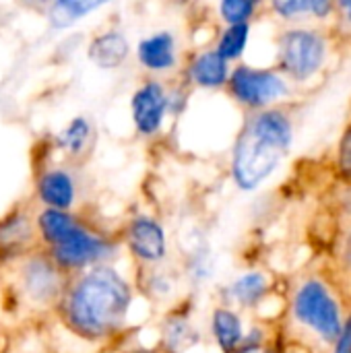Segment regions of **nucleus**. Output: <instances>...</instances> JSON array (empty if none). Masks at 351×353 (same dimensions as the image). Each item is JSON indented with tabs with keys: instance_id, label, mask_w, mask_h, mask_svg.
Here are the masks:
<instances>
[{
	"instance_id": "7",
	"label": "nucleus",
	"mask_w": 351,
	"mask_h": 353,
	"mask_svg": "<svg viewBox=\"0 0 351 353\" xmlns=\"http://www.w3.org/2000/svg\"><path fill=\"white\" fill-rule=\"evenodd\" d=\"M108 252L110 248L101 238L77 225L58 246L52 248L50 256L60 269H83L101 261Z\"/></svg>"
},
{
	"instance_id": "21",
	"label": "nucleus",
	"mask_w": 351,
	"mask_h": 353,
	"mask_svg": "<svg viewBox=\"0 0 351 353\" xmlns=\"http://www.w3.org/2000/svg\"><path fill=\"white\" fill-rule=\"evenodd\" d=\"M89 137V122L85 118H74L62 132L60 137V145L68 151V153H81L85 149Z\"/></svg>"
},
{
	"instance_id": "18",
	"label": "nucleus",
	"mask_w": 351,
	"mask_h": 353,
	"mask_svg": "<svg viewBox=\"0 0 351 353\" xmlns=\"http://www.w3.org/2000/svg\"><path fill=\"white\" fill-rule=\"evenodd\" d=\"M248 41H250V23L228 25L219 35L215 52L230 64V62L240 60L244 56V52L248 48Z\"/></svg>"
},
{
	"instance_id": "26",
	"label": "nucleus",
	"mask_w": 351,
	"mask_h": 353,
	"mask_svg": "<svg viewBox=\"0 0 351 353\" xmlns=\"http://www.w3.org/2000/svg\"><path fill=\"white\" fill-rule=\"evenodd\" d=\"M337 4V14H339V19L345 23V25H350L351 27V0H341V2H335Z\"/></svg>"
},
{
	"instance_id": "24",
	"label": "nucleus",
	"mask_w": 351,
	"mask_h": 353,
	"mask_svg": "<svg viewBox=\"0 0 351 353\" xmlns=\"http://www.w3.org/2000/svg\"><path fill=\"white\" fill-rule=\"evenodd\" d=\"M339 263H341V269L351 277V230L345 232V236L341 240V246H339Z\"/></svg>"
},
{
	"instance_id": "2",
	"label": "nucleus",
	"mask_w": 351,
	"mask_h": 353,
	"mask_svg": "<svg viewBox=\"0 0 351 353\" xmlns=\"http://www.w3.org/2000/svg\"><path fill=\"white\" fill-rule=\"evenodd\" d=\"M66 323L85 337H103L122 325L130 306V288L124 277L106 265L81 275L64 290Z\"/></svg>"
},
{
	"instance_id": "19",
	"label": "nucleus",
	"mask_w": 351,
	"mask_h": 353,
	"mask_svg": "<svg viewBox=\"0 0 351 353\" xmlns=\"http://www.w3.org/2000/svg\"><path fill=\"white\" fill-rule=\"evenodd\" d=\"M97 6H101V2H93V0H58L50 6V23L54 27H68L74 21H79L81 17L89 14L91 10H95Z\"/></svg>"
},
{
	"instance_id": "5",
	"label": "nucleus",
	"mask_w": 351,
	"mask_h": 353,
	"mask_svg": "<svg viewBox=\"0 0 351 353\" xmlns=\"http://www.w3.org/2000/svg\"><path fill=\"white\" fill-rule=\"evenodd\" d=\"M228 87L238 103L254 112L275 108L292 93L290 81L277 68H259L250 64L236 66L230 72Z\"/></svg>"
},
{
	"instance_id": "11",
	"label": "nucleus",
	"mask_w": 351,
	"mask_h": 353,
	"mask_svg": "<svg viewBox=\"0 0 351 353\" xmlns=\"http://www.w3.org/2000/svg\"><path fill=\"white\" fill-rule=\"evenodd\" d=\"M139 60L149 70H168L176 62V43L170 31H159L139 43Z\"/></svg>"
},
{
	"instance_id": "10",
	"label": "nucleus",
	"mask_w": 351,
	"mask_h": 353,
	"mask_svg": "<svg viewBox=\"0 0 351 353\" xmlns=\"http://www.w3.org/2000/svg\"><path fill=\"white\" fill-rule=\"evenodd\" d=\"M273 12L283 21H329L337 14V4L331 0H275L271 2Z\"/></svg>"
},
{
	"instance_id": "14",
	"label": "nucleus",
	"mask_w": 351,
	"mask_h": 353,
	"mask_svg": "<svg viewBox=\"0 0 351 353\" xmlns=\"http://www.w3.org/2000/svg\"><path fill=\"white\" fill-rule=\"evenodd\" d=\"M230 72H232L230 64L215 50L201 52L192 60V66H190L192 81L201 87H207V89H217V87L228 85Z\"/></svg>"
},
{
	"instance_id": "22",
	"label": "nucleus",
	"mask_w": 351,
	"mask_h": 353,
	"mask_svg": "<svg viewBox=\"0 0 351 353\" xmlns=\"http://www.w3.org/2000/svg\"><path fill=\"white\" fill-rule=\"evenodd\" d=\"M335 170H337V176L343 182L351 184V122L345 126V130L341 132V139L337 143Z\"/></svg>"
},
{
	"instance_id": "16",
	"label": "nucleus",
	"mask_w": 351,
	"mask_h": 353,
	"mask_svg": "<svg viewBox=\"0 0 351 353\" xmlns=\"http://www.w3.org/2000/svg\"><path fill=\"white\" fill-rule=\"evenodd\" d=\"M211 331H213V337H215L219 350L223 353L238 352V347L244 341V333H246L242 319L230 308H217L213 312Z\"/></svg>"
},
{
	"instance_id": "6",
	"label": "nucleus",
	"mask_w": 351,
	"mask_h": 353,
	"mask_svg": "<svg viewBox=\"0 0 351 353\" xmlns=\"http://www.w3.org/2000/svg\"><path fill=\"white\" fill-rule=\"evenodd\" d=\"M19 292L33 306L46 308L64 296L62 269L52 256L31 254L19 267Z\"/></svg>"
},
{
	"instance_id": "15",
	"label": "nucleus",
	"mask_w": 351,
	"mask_h": 353,
	"mask_svg": "<svg viewBox=\"0 0 351 353\" xmlns=\"http://www.w3.org/2000/svg\"><path fill=\"white\" fill-rule=\"evenodd\" d=\"M128 41L120 31L97 35L89 46V58L101 68H118L128 56Z\"/></svg>"
},
{
	"instance_id": "12",
	"label": "nucleus",
	"mask_w": 351,
	"mask_h": 353,
	"mask_svg": "<svg viewBox=\"0 0 351 353\" xmlns=\"http://www.w3.org/2000/svg\"><path fill=\"white\" fill-rule=\"evenodd\" d=\"M39 196L48 209L66 211L74 203V184L72 178L62 170H50L39 178Z\"/></svg>"
},
{
	"instance_id": "25",
	"label": "nucleus",
	"mask_w": 351,
	"mask_h": 353,
	"mask_svg": "<svg viewBox=\"0 0 351 353\" xmlns=\"http://www.w3.org/2000/svg\"><path fill=\"white\" fill-rule=\"evenodd\" d=\"M234 353H283L277 345H271L269 341L265 343H242L238 352Z\"/></svg>"
},
{
	"instance_id": "13",
	"label": "nucleus",
	"mask_w": 351,
	"mask_h": 353,
	"mask_svg": "<svg viewBox=\"0 0 351 353\" xmlns=\"http://www.w3.org/2000/svg\"><path fill=\"white\" fill-rule=\"evenodd\" d=\"M271 290V281L265 273L261 271H248L244 275H240L238 279H234L228 288L230 298L244 308H257L261 302L267 300Z\"/></svg>"
},
{
	"instance_id": "23",
	"label": "nucleus",
	"mask_w": 351,
	"mask_h": 353,
	"mask_svg": "<svg viewBox=\"0 0 351 353\" xmlns=\"http://www.w3.org/2000/svg\"><path fill=\"white\" fill-rule=\"evenodd\" d=\"M331 353H351V314H348L339 337L331 345Z\"/></svg>"
},
{
	"instance_id": "9",
	"label": "nucleus",
	"mask_w": 351,
	"mask_h": 353,
	"mask_svg": "<svg viewBox=\"0 0 351 353\" xmlns=\"http://www.w3.org/2000/svg\"><path fill=\"white\" fill-rule=\"evenodd\" d=\"M128 246H130L132 254H137L141 261L155 263V261L163 259L166 236H163L161 225L149 217L132 219V223L128 228Z\"/></svg>"
},
{
	"instance_id": "3",
	"label": "nucleus",
	"mask_w": 351,
	"mask_h": 353,
	"mask_svg": "<svg viewBox=\"0 0 351 353\" xmlns=\"http://www.w3.org/2000/svg\"><path fill=\"white\" fill-rule=\"evenodd\" d=\"M290 312L298 327L314 335L327 347L335 343L348 319L337 294L319 275H310L296 285Z\"/></svg>"
},
{
	"instance_id": "4",
	"label": "nucleus",
	"mask_w": 351,
	"mask_h": 353,
	"mask_svg": "<svg viewBox=\"0 0 351 353\" xmlns=\"http://www.w3.org/2000/svg\"><path fill=\"white\" fill-rule=\"evenodd\" d=\"M331 52L329 35L312 25L288 27L277 39V70L292 83L306 85L327 66Z\"/></svg>"
},
{
	"instance_id": "17",
	"label": "nucleus",
	"mask_w": 351,
	"mask_h": 353,
	"mask_svg": "<svg viewBox=\"0 0 351 353\" xmlns=\"http://www.w3.org/2000/svg\"><path fill=\"white\" fill-rule=\"evenodd\" d=\"M37 228H39V234H41L43 242L54 248L77 228V223L66 211L46 209L37 219Z\"/></svg>"
},
{
	"instance_id": "20",
	"label": "nucleus",
	"mask_w": 351,
	"mask_h": 353,
	"mask_svg": "<svg viewBox=\"0 0 351 353\" xmlns=\"http://www.w3.org/2000/svg\"><path fill=\"white\" fill-rule=\"evenodd\" d=\"M259 4L252 0H223L219 4V14L228 25H244L250 23Z\"/></svg>"
},
{
	"instance_id": "8",
	"label": "nucleus",
	"mask_w": 351,
	"mask_h": 353,
	"mask_svg": "<svg viewBox=\"0 0 351 353\" xmlns=\"http://www.w3.org/2000/svg\"><path fill=\"white\" fill-rule=\"evenodd\" d=\"M130 110H132L134 126L143 134L157 132L168 110V95L163 87L155 81H149L143 87H139L132 95Z\"/></svg>"
},
{
	"instance_id": "1",
	"label": "nucleus",
	"mask_w": 351,
	"mask_h": 353,
	"mask_svg": "<svg viewBox=\"0 0 351 353\" xmlns=\"http://www.w3.org/2000/svg\"><path fill=\"white\" fill-rule=\"evenodd\" d=\"M294 134V120L283 108L254 112L234 143L232 178L236 186L246 192L261 188L290 155Z\"/></svg>"
}]
</instances>
